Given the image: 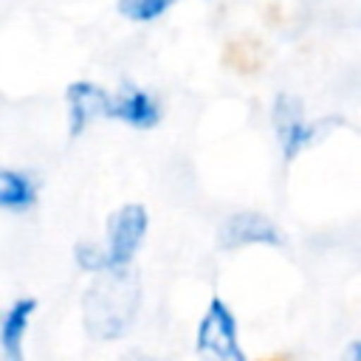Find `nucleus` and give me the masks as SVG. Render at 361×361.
<instances>
[{"mask_svg": "<svg viewBox=\"0 0 361 361\" xmlns=\"http://www.w3.org/2000/svg\"><path fill=\"white\" fill-rule=\"evenodd\" d=\"M197 361H251L240 341V322L223 296H212L195 324L192 338Z\"/></svg>", "mask_w": 361, "mask_h": 361, "instance_id": "f03ea898", "label": "nucleus"}, {"mask_svg": "<svg viewBox=\"0 0 361 361\" xmlns=\"http://www.w3.org/2000/svg\"><path fill=\"white\" fill-rule=\"evenodd\" d=\"M144 302L141 276L135 268L130 271H107L93 276V282L82 293V327L93 341H121L138 322Z\"/></svg>", "mask_w": 361, "mask_h": 361, "instance_id": "f257e3e1", "label": "nucleus"}, {"mask_svg": "<svg viewBox=\"0 0 361 361\" xmlns=\"http://www.w3.org/2000/svg\"><path fill=\"white\" fill-rule=\"evenodd\" d=\"M73 265L82 274H87V276L107 274V257H104L102 243H96V240H79L73 245Z\"/></svg>", "mask_w": 361, "mask_h": 361, "instance_id": "9b49d317", "label": "nucleus"}, {"mask_svg": "<svg viewBox=\"0 0 361 361\" xmlns=\"http://www.w3.org/2000/svg\"><path fill=\"white\" fill-rule=\"evenodd\" d=\"M118 361H178V358L161 355V353H147V350H130V353H124Z\"/></svg>", "mask_w": 361, "mask_h": 361, "instance_id": "f8f14e48", "label": "nucleus"}, {"mask_svg": "<svg viewBox=\"0 0 361 361\" xmlns=\"http://www.w3.org/2000/svg\"><path fill=\"white\" fill-rule=\"evenodd\" d=\"M338 361H361V341H358V338H350V341L344 344Z\"/></svg>", "mask_w": 361, "mask_h": 361, "instance_id": "ddd939ff", "label": "nucleus"}, {"mask_svg": "<svg viewBox=\"0 0 361 361\" xmlns=\"http://www.w3.org/2000/svg\"><path fill=\"white\" fill-rule=\"evenodd\" d=\"M65 104H68V135L79 138L93 121L107 118L110 90L90 79H76L65 87Z\"/></svg>", "mask_w": 361, "mask_h": 361, "instance_id": "423d86ee", "label": "nucleus"}, {"mask_svg": "<svg viewBox=\"0 0 361 361\" xmlns=\"http://www.w3.org/2000/svg\"><path fill=\"white\" fill-rule=\"evenodd\" d=\"M271 124H274V133H276V141H279V149H282V158L290 164L305 147L313 144L316 138V124L307 121L305 116V107H302V99L288 93V90H279L274 96V104H271Z\"/></svg>", "mask_w": 361, "mask_h": 361, "instance_id": "39448f33", "label": "nucleus"}, {"mask_svg": "<svg viewBox=\"0 0 361 361\" xmlns=\"http://www.w3.org/2000/svg\"><path fill=\"white\" fill-rule=\"evenodd\" d=\"M107 118L124 121L127 127H135V130H152L161 124L164 113H161L158 99L149 90H144L138 85H124L116 93H110Z\"/></svg>", "mask_w": 361, "mask_h": 361, "instance_id": "0eeeda50", "label": "nucleus"}, {"mask_svg": "<svg viewBox=\"0 0 361 361\" xmlns=\"http://www.w3.org/2000/svg\"><path fill=\"white\" fill-rule=\"evenodd\" d=\"M149 234V212L141 203H124L110 212L104 223V257L107 271H130Z\"/></svg>", "mask_w": 361, "mask_h": 361, "instance_id": "7ed1b4c3", "label": "nucleus"}, {"mask_svg": "<svg viewBox=\"0 0 361 361\" xmlns=\"http://www.w3.org/2000/svg\"><path fill=\"white\" fill-rule=\"evenodd\" d=\"M39 186L34 175L23 169H0V212H31L37 206Z\"/></svg>", "mask_w": 361, "mask_h": 361, "instance_id": "1a4fd4ad", "label": "nucleus"}, {"mask_svg": "<svg viewBox=\"0 0 361 361\" xmlns=\"http://www.w3.org/2000/svg\"><path fill=\"white\" fill-rule=\"evenodd\" d=\"M178 0H116V8L130 23H152L164 17Z\"/></svg>", "mask_w": 361, "mask_h": 361, "instance_id": "9d476101", "label": "nucleus"}, {"mask_svg": "<svg viewBox=\"0 0 361 361\" xmlns=\"http://www.w3.org/2000/svg\"><path fill=\"white\" fill-rule=\"evenodd\" d=\"M217 245L223 251L240 248H279L285 245V234L262 212H234L217 228Z\"/></svg>", "mask_w": 361, "mask_h": 361, "instance_id": "20e7f679", "label": "nucleus"}, {"mask_svg": "<svg viewBox=\"0 0 361 361\" xmlns=\"http://www.w3.org/2000/svg\"><path fill=\"white\" fill-rule=\"evenodd\" d=\"M39 302L34 296L11 299L0 313V361H25V338L37 316Z\"/></svg>", "mask_w": 361, "mask_h": 361, "instance_id": "6e6552de", "label": "nucleus"}]
</instances>
